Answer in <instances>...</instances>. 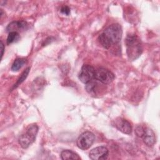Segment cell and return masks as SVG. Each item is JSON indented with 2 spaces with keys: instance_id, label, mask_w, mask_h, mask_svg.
Masks as SVG:
<instances>
[{
  "instance_id": "obj_3",
  "label": "cell",
  "mask_w": 160,
  "mask_h": 160,
  "mask_svg": "<svg viewBox=\"0 0 160 160\" xmlns=\"http://www.w3.org/2000/svg\"><path fill=\"white\" fill-rule=\"evenodd\" d=\"M38 131V126L36 124L29 125L26 131L20 136L19 143L22 148H28L35 141Z\"/></svg>"
},
{
  "instance_id": "obj_7",
  "label": "cell",
  "mask_w": 160,
  "mask_h": 160,
  "mask_svg": "<svg viewBox=\"0 0 160 160\" xmlns=\"http://www.w3.org/2000/svg\"><path fill=\"white\" fill-rule=\"evenodd\" d=\"M108 156V149L105 146L96 147L89 152V158L92 160H104Z\"/></svg>"
},
{
  "instance_id": "obj_6",
  "label": "cell",
  "mask_w": 160,
  "mask_h": 160,
  "mask_svg": "<svg viewBox=\"0 0 160 160\" xmlns=\"http://www.w3.org/2000/svg\"><path fill=\"white\" fill-rule=\"evenodd\" d=\"M95 71L94 68L91 65H83L78 76L79 79L84 84L89 82L94 79Z\"/></svg>"
},
{
  "instance_id": "obj_13",
  "label": "cell",
  "mask_w": 160,
  "mask_h": 160,
  "mask_svg": "<svg viewBox=\"0 0 160 160\" xmlns=\"http://www.w3.org/2000/svg\"><path fill=\"white\" fill-rule=\"evenodd\" d=\"M26 60L24 59H22V58L16 59L14 61L13 64H12L11 70L12 71H19L24 66V64L26 63Z\"/></svg>"
},
{
  "instance_id": "obj_12",
  "label": "cell",
  "mask_w": 160,
  "mask_h": 160,
  "mask_svg": "<svg viewBox=\"0 0 160 160\" xmlns=\"http://www.w3.org/2000/svg\"><path fill=\"white\" fill-rule=\"evenodd\" d=\"M61 158L63 160H67V159H81L80 156L76 153L75 152H73L71 150H64L61 153Z\"/></svg>"
},
{
  "instance_id": "obj_11",
  "label": "cell",
  "mask_w": 160,
  "mask_h": 160,
  "mask_svg": "<svg viewBox=\"0 0 160 160\" xmlns=\"http://www.w3.org/2000/svg\"><path fill=\"white\" fill-rule=\"evenodd\" d=\"M27 26L26 22L24 21H13L8 24L6 28L8 32H18V31L22 30Z\"/></svg>"
},
{
  "instance_id": "obj_18",
  "label": "cell",
  "mask_w": 160,
  "mask_h": 160,
  "mask_svg": "<svg viewBox=\"0 0 160 160\" xmlns=\"http://www.w3.org/2000/svg\"><path fill=\"white\" fill-rule=\"evenodd\" d=\"M1 58H2L4 54V46L2 41H1Z\"/></svg>"
},
{
  "instance_id": "obj_16",
  "label": "cell",
  "mask_w": 160,
  "mask_h": 160,
  "mask_svg": "<svg viewBox=\"0 0 160 160\" xmlns=\"http://www.w3.org/2000/svg\"><path fill=\"white\" fill-rule=\"evenodd\" d=\"M144 129L145 128L143 127V126H138L136 129H135V132L136 134V135L139 137V138H141L143 133H144Z\"/></svg>"
},
{
  "instance_id": "obj_10",
  "label": "cell",
  "mask_w": 160,
  "mask_h": 160,
  "mask_svg": "<svg viewBox=\"0 0 160 160\" xmlns=\"http://www.w3.org/2000/svg\"><path fill=\"white\" fill-rule=\"evenodd\" d=\"M99 81L94 79L91 80V81H89V82L86 83V91L89 94H91L92 95L96 94L99 92V88L101 86L102 84H104L102 83H101L100 84V83H99Z\"/></svg>"
},
{
  "instance_id": "obj_14",
  "label": "cell",
  "mask_w": 160,
  "mask_h": 160,
  "mask_svg": "<svg viewBox=\"0 0 160 160\" xmlns=\"http://www.w3.org/2000/svg\"><path fill=\"white\" fill-rule=\"evenodd\" d=\"M20 39V35L18 32H10L7 38V44H10L18 41Z\"/></svg>"
},
{
  "instance_id": "obj_5",
  "label": "cell",
  "mask_w": 160,
  "mask_h": 160,
  "mask_svg": "<svg viewBox=\"0 0 160 160\" xmlns=\"http://www.w3.org/2000/svg\"><path fill=\"white\" fill-rule=\"evenodd\" d=\"M94 79L104 84H107L114 80V75L109 70L101 68L95 71Z\"/></svg>"
},
{
  "instance_id": "obj_9",
  "label": "cell",
  "mask_w": 160,
  "mask_h": 160,
  "mask_svg": "<svg viewBox=\"0 0 160 160\" xmlns=\"http://www.w3.org/2000/svg\"><path fill=\"white\" fill-rule=\"evenodd\" d=\"M141 138L145 144L148 146H152L156 143L155 134L153 131L149 128H145Z\"/></svg>"
},
{
  "instance_id": "obj_17",
  "label": "cell",
  "mask_w": 160,
  "mask_h": 160,
  "mask_svg": "<svg viewBox=\"0 0 160 160\" xmlns=\"http://www.w3.org/2000/svg\"><path fill=\"white\" fill-rule=\"evenodd\" d=\"M61 12L66 15H69L70 13V9L68 6H63L61 9Z\"/></svg>"
},
{
  "instance_id": "obj_4",
  "label": "cell",
  "mask_w": 160,
  "mask_h": 160,
  "mask_svg": "<svg viewBox=\"0 0 160 160\" xmlns=\"http://www.w3.org/2000/svg\"><path fill=\"white\" fill-rule=\"evenodd\" d=\"M95 141L94 134L90 131L82 132L77 139V145L79 148L86 150L89 149Z\"/></svg>"
},
{
  "instance_id": "obj_1",
  "label": "cell",
  "mask_w": 160,
  "mask_h": 160,
  "mask_svg": "<svg viewBox=\"0 0 160 160\" xmlns=\"http://www.w3.org/2000/svg\"><path fill=\"white\" fill-rule=\"evenodd\" d=\"M122 34V28L119 24H113L108 26L98 37L100 44L105 49H109L111 45L119 42Z\"/></svg>"
},
{
  "instance_id": "obj_15",
  "label": "cell",
  "mask_w": 160,
  "mask_h": 160,
  "mask_svg": "<svg viewBox=\"0 0 160 160\" xmlns=\"http://www.w3.org/2000/svg\"><path fill=\"white\" fill-rule=\"evenodd\" d=\"M29 70H30V68H27L21 74V76L19 78V79H18L16 83L14 84L13 88H17L19 85H20V84H21L24 80L25 79L27 78L29 72Z\"/></svg>"
},
{
  "instance_id": "obj_8",
  "label": "cell",
  "mask_w": 160,
  "mask_h": 160,
  "mask_svg": "<svg viewBox=\"0 0 160 160\" xmlns=\"http://www.w3.org/2000/svg\"><path fill=\"white\" fill-rule=\"evenodd\" d=\"M114 126L119 131L127 134H130L132 130L130 122L126 119L121 118H118L115 119Z\"/></svg>"
},
{
  "instance_id": "obj_2",
  "label": "cell",
  "mask_w": 160,
  "mask_h": 160,
  "mask_svg": "<svg viewBox=\"0 0 160 160\" xmlns=\"http://www.w3.org/2000/svg\"><path fill=\"white\" fill-rule=\"evenodd\" d=\"M126 52L129 60L134 61L138 58L142 52V46L141 40L134 34H129L126 41Z\"/></svg>"
}]
</instances>
